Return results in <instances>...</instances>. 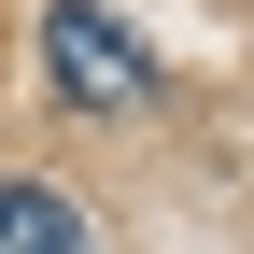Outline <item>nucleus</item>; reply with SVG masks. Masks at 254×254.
I'll use <instances>...</instances> for the list:
<instances>
[{"label": "nucleus", "mask_w": 254, "mask_h": 254, "mask_svg": "<svg viewBox=\"0 0 254 254\" xmlns=\"http://www.w3.org/2000/svg\"><path fill=\"white\" fill-rule=\"evenodd\" d=\"M43 71H57V99H85V113H141V99H155L141 28L99 14V0H57V14H43Z\"/></svg>", "instance_id": "f257e3e1"}, {"label": "nucleus", "mask_w": 254, "mask_h": 254, "mask_svg": "<svg viewBox=\"0 0 254 254\" xmlns=\"http://www.w3.org/2000/svg\"><path fill=\"white\" fill-rule=\"evenodd\" d=\"M0 254H85V212L43 184H0Z\"/></svg>", "instance_id": "f03ea898"}]
</instances>
